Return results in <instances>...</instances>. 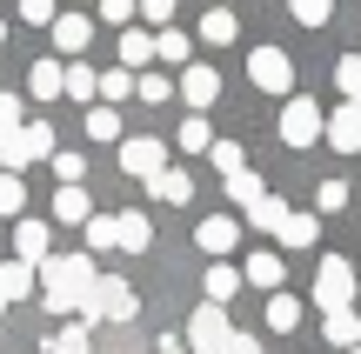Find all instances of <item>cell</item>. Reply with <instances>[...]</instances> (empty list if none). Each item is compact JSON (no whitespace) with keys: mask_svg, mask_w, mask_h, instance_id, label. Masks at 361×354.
<instances>
[{"mask_svg":"<svg viewBox=\"0 0 361 354\" xmlns=\"http://www.w3.org/2000/svg\"><path fill=\"white\" fill-rule=\"evenodd\" d=\"M207 160H214L228 181H234V174H247V167H241V160H247V154H241V141H214V147H207Z\"/></svg>","mask_w":361,"mask_h":354,"instance_id":"d6a6232c","label":"cell"},{"mask_svg":"<svg viewBox=\"0 0 361 354\" xmlns=\"http://www.w3.org/2000/svg\"><path fill=\"white\" fill-rule=\"evenodd\" d=\"M228 354H261V341H255V334H234V348Z\"/></svg>","mask_w":361,"mask_h":354,"instance_id":"f6af8a7d","label":"cell"},{"mask_svg":"<svg viewBox=\"0 0 361 354\" xmlns=\"http://www.w3.org/2000/svg\"><path fill=\"white\" fill-rule=\"evenodd\" d=\"M94 94H101V74H94V67H80V61H67V101L94 107Z\"/></svg>","mask_w":361,"mask_h":354,"instance_id":"603a6c76","label":"cell"},{"mask_svg":"<svg viewBox=\"0 0 361 354\" xmlns=\"http://www.w3.org/2000/svg\"><path fill=\"white\" fill-rule=\"evenodd\" d=\"M94 13H101L107 27H121V34H128V20H134V13H141V0H101V7H94Z\"/></svg>","mask_w":361,"mask_h":354,"instance_id":"8d00e7d4","label":"cell"},{"mask_svg":"<svg viewBox=\"0 0 361 354\" xmlns=\"http://www.w3.org/2000/svg\"><path fill=\"white\" fill-rule=\"evenodd\" d=\"M194 53V40L180 34V27H168V34H154V61H168V67H180Z\"/></svg>","mask_w":361,"mask_h":354,"instance_id":"f1b7e54d","label":"cell"},{"mask_svg":"<svg viewBox=\"0 0 361 354\" xmlns=\"http://www.w3.org/2000/svg\"><path fill=\"white\" fill-rule=\"evenodd\" d=\"M314 234H322V227H314V214H288V221H281V234H274V241H281V248H314Z\"/></svg>","mask_w":361,"mask_h":354,"instance_id":"cb8c5ba5","label":"cell"},{"mask_svg":"<svg viewBox=\"0 0 361 354\" xmlns=\"http://www.w3.org/2000/svg\"><path fill=\"white\" fill-rule=\"evenodd\" d=\"M47 167H54V181H61V187H80V181H87V160H80V154H54Z\"/></svg>","mask_w":361,"mask_h":354,"instance_id":"e575fe53","label":"cell"},{"mask_svg":"<svg viewBox=\"0 0 361 354\" xmlns=\"http://www.w3.org/2000/svg\"><path fill=\"white\" fill-rule=\"evenodd\" d=\"M174 7H180V0H141V13H147V20L161 27V34H168V20H174Z\"/></svg>","mask_w":361,"mask_h":354,"instance_id":"7bdbcfd3","label":"cell"},{"mask_svg":"<svg viewBox=\"0 0 361 354\" xmlns=\"http://www.w3.org/2000/svg\"><path fill=\"white\" fill-rule=\"evenodd\" d=\"M134 308H141V301H134L128 281L101 274V281H94V301H87V321H134Z\"/></svg>","mask_w":361,"mask_h":354,"instance_id":"277c9868","label":"cell"},{"mask_svg":"<svg viewBox=\"0 0 361 354\" xmlns=\"http://www.w3.org/2000/svg\"><path fill=\"white\" fill-rule=\"evenodd\" d=\"M0 40H7V27H0Z\"/></svg>","mask_w":361,"mask_h":354,"instance_id":"681fc988","label":"cell"},{"mask_svg":"<svg viewBox=\"0 0 361 354\" xmlns=\"http://www.w3.org/2000/svg\"><path fill=\"white\" fill-rule=\"evenodd\" d=\"M268 328L274 334H295L301 328V301H295V294H268Z\"/></svg>","mask_w":361,"mask_h":354,"instance_id":"d4e9b609","label":"cell"},{"mask_svg":"<svg viewBox=\"0 0 361 354\" xmlns=\"http://www.w3.org/2000/svg\"><path fill=\"white\" fill-rule=\"evenodd\" d=\"M0 315H7V301H0Z\"/></svg>","mask_w":361,"mask_h":354,"instance_id":"7dc6e473","label":"cell"},{"mask_svg":"<svg viewBox=\"0 0 361 354\" xmlns=\"http://www.w3.org/2000/svg\"><path fill=\"white\" fill-rule=\"evenodd\" d=\"M87 248H94V254L114 248V214H94V221H87Z\"/></svg>","mask_w":361,"mask_h":354,"instance_id":"60d3db41","label":"cell"},{"mask_svg":"<svg viewBox=\"0 0 361 354\" xmlns=\"http://www.w3.org/2000/svg\"><path fill=\"white\" fill-rule=\"evenodd\" d=\"M34 274L40 267H27V261H0V301H27L34 294Z\"/></svg>","mask_w":361,"mask_h":354,"instance_id":"d6986e66","label":"cell"},{"mask_svg":"<svg viewBox=\"0 0 361 354\" xmlns=\"http://www.w3.org/2000/svg\"><path fill=\"white\" fill-rule=\"evenodd\" d=\"M288 214H295V208H288V201L261 194L255 208H247V227H255V234H281V221H288Z\"/></svg>","mask_w":361,"mask_h":354,"instance_id":"ffe728a7","label":"cell"},{"mask_svg":"<svg viewBox=\"0 0 361 354\" xmlns=\"http://www.w3.org/2000/svg\"><path fill=\"white\" fill-rule=\"evenodd\" d=\"M87 134L94 141H121V107H87Z\"/></svg>","mask_w":361,"mask_h":354,"instance_id":"4dcf8cb0","label":"cell"},{"mask_svg":"<svg viewBox=\"0 0 361 354\" xmlns=\"http://www.w3.org/2000/svg\"><path fill=\"white\" fill-rule=\"evenodd\" d=\"M134 94H141L147 107H161V101H168V80H161V74H141V87H134Z\"/></svg>","mask_w":361,"mask_h":354,"instance_id":"ee69618b","label":"cell"},{"mask_svg":"<svg viewBox=\"0 0 361 354\" xmlns=\"http://www.w3.org/2000/svg\"><path fill=\"white\" fill-rule=\"evenodd\" d=\"M328 147H341V154H361V107H335L328 114Z\"/></svg>","mask_w":361,"mask_h":354,"instance_id":"7c38bea8","label":"cell"},{"mask_svg":"<svg viewBox=\"0 0 361 354\" xmlns=\"http://www.w3.org/2000/svg\"><path fill=\"white\" fill-rule=\"evenodd\" d=\"M147 61H154V34L128 27V34H121V67H147Z\"/></svg>","mask_w":361,"mask_h":354,"instance_id":"4316f807","label":"cell"},{"mask_svg":"<svg viewBox=\"0 0 361 354\" xmlns=\"http://www.w3.org/2000/svg\"><path fill=\"white\" fill-rule=\"evenodd\" d=\"M234 34H241V20H234V7H207V13H201V40H214V47H228Z\"/></svg>","mask_w":361,"mask_h":354,"instance_id":"44dd1931","label":"cell"},{"mask_svg":"<svg viewBox=\"0 0 361 354\" xmlns=\"http://www.w3.org/2000/svg\"><path fill=\"white\" fill-rule=\"evenodd\" d=\"M20 127H27V107H20V94H0V141H13Z\"/></svg>","mask_w":361,"mask_h":354,"instance_id":"836d02e7","label":"cell"},{"mask_svg":"<svg viewBox=\"0 0 361 354\" xmlns=\"http://www.w3.org/2000/svg\"><path fill=\"white\" fill-rule=\"evenodd\" d=\"M27 94H34V101H61V94H67V61H34Z\"/></svg>","mask_w":361,"mask_h":354,"instance_id":"5bb4252c","label":"cell"},{"mask_svg":"<svg viewBox=\"0 0 361 354\" xmlns=\"http://www.w3.org/2000/svg\"><path fill=\"white\" fill-rule=\"evenodd\" d=\"M147 241H154V227H147V214H141V208H121V214H114V248L141 254Z\"/></svg>","mask_w":361,"mask_h":354,"instance_id":"4fadbf2b","label":"cell"},{"mask_svg":"<svg viewBox=\"0 0 361 354\" xmlns=\"http://www.w3.org/2000/svg\"><path fill=\"white\" fill-rule=\"evenodd\" d=\"M47 248H54L47 221H20V227H13V261H27V267H47Z\"/></svg>","mask_w":361,"mask_h":354,"instance_id":"30bf717a","label":"cell"},{"mask_svg":"<svg viewBox=\"0 0 361 354\" xmlns=\"http://www.w3.org/2000/svg\"><path fill=\"white\" fill-rule=\"evenodd\" d=\"M234 348V328H228V308H194L188 315V354H228Z\"/></svg>","mask_w":361,"mask_h":354,"instance_id":"3957f363","label":"cell"},{"mask_svg":"<svg viewBox=\"0 0 361 354\" xmlns=\"http://www.w3.org/2000/svg\"><path fill=\"white\" fill-rule=\"evenodd\" d=\"M214 147V127H207V114H188L180 120V154H207Z\"/></svg>","mask_w":361,"mask_h":354,"instance_id":"83f0119b","label":"cell"},{"mask_svg":"<svg viewBox=\"0 0 361 354\" xmlns=\"http://www.w3.org/2000/svg\"><path fill=\"white\" fill-rule=\"evenodd\" d=\"M154 354H188V341H161V348H154Z\"/></svg>","mask_w":361,"mask_h":354,"instance_id":"bcb514c9","label":"cell"},{"mask_svg":"<svg viewBox=\"0 0 361 354\" xmlns=\"http://www.w3.org/2000/svg\"><path fill=\"white\" fill-rule=\"evenodd\" d=\"M180 101H188V107H201V114H207V107L221 101V74H214L207 61H188V74H180Z\"/></svg>","mask_w":361,"mask_h":354,"instance_id":"9c48e42d","label":"cell"},{"mask_svg":"<svg viewBox=\"0 0 361 354\" xmlns=\"http://www.w3.org/2000/svg\"><path fill=\"white\" fill-rule=\"evenodd\" d=\"M322 328H328V341H335V348H361V315H355V308H341V315H328Z\"/></svg>","mask_w":361,"mask_h":354,"instance_id":"484cf974","label":"cell"},{"mask_svg":"<svg viewBox=\"0 0 361 354\" xmlns=\"http://www.w3.org/2000/svg\"><path fill=\"white\" fill-rule=\"evenodd\" d=\"M54 221H61V227H87V221H94L87 187H61V194H54Z\"/></svg>","mask_w":361,"mask_h":354,"instance_id":"2e32d148","label":"cell"},{"mask_svg":"<svg viewBox=\"0 0 361 354\" xmlns=\"http://www.w3.org/2000/svg\"><path fill=\"white\" fill-rule=\"evenodd\" d=\"M94 7H101V0H94Z\"/></svg>","mask_w":361,"mask_h":354,"instance_id":"f5cc1de1","label":"cell"},{"mask_svg":"<svg viewBox=\"0 0 361 354\" xmlns=\"http://www.w3.org/2000/svg\"><path fill=\"white\" fill-rule=\"evenodd\" d=\"M228 201H234V208H255V201H261V174H234V181H228Z\"/></svg>","mask_w":361,"mask_h":354,"instance_id":"d590c367","label":"cell"},{"mask_svg":"<svg viewBox=\"0 0 361 354\" xmlns=\"http://www.w3.org/2000/svg\"><path fill=\"white\" fill-rule=\"evenodd\" d=\"M87 34H94L87 13H67L61 7V20H54V47H61V53H80V47H87Z\"/></svg>","mask_w":361,"mask_h":354,"instance_id":"e0dca14e","label":"cell"},{"mask_svg":"<svg viewBox=\"0 0 361 354\" xmlns=\"http://www.w3.org/2000/svg\"><path fill=\"white\" fill-rule=\"evenodd\" d=\"M348 354H361V348H348Z\"/></svg>","mask_w":361,"mask_h":354,"instance_id":"816d5d0a","label":"cell"},{"mask_svg":"<svg viewBox=\"0 0 361 354\" xmlns=\"http://www.w3.org/2000/svg\"><path fill=\"white\" fill-rule=\"evenodd\" d=\"M214 7H228V0H214Z\"/></svg>","mask_w":361,"mask_h":354,"instance_id":"c3c4849f","label":"cell"},{"mask_svg":"<svg viewBox=\"0 0 361 354\" xmlns=\"http://www.w3.org/2000/svg\"><path fill=\"white\" fill-rule=\"evenodd\" d=\"M335 80H341V94H348V101L361 107V53H348V61L335 67Z\"/></svg>","mask_w":361,"mask_h":354,"instance_id":"74e56055","label":"cell"},{"mask_svg":"<svg viewBox=\"0 0 361 354\" xmlns=\"http://www.w3.org/2000/svg\"><path fill=\"white\" fill-rule=\"evenodd\" d=\"M134 87H141V80H128V67H107V74H101V107H121Z\"/></svg>","mask_w":361,"mask_h":354,"instance_id":"f546056e","label":"cell"},{"mask_svg":"<svg viewBox=\"0 0 361 354\" xmlns=\"http://www.w3.org/2000/svg\"><path fill=\"white\" fill-rule=\"evenodd\" d=\"M87 328H94V321H74V328H54V334H47V354H87V348H94V334H87Z\"/></svg>","mask_w":361,"mask_h":354,"instance_id":"7402d4cb","label":"cell"},{"mask_svg":"<svg viewBox=\"0 0 361 354\" xmlns=\"http://www.w3.org/2000/svg\"><path fill=\"white\" fill-rule=\"evenodd\" d=\"M322 134H328V114H322L314 101H288V107H281V141H288V147H314Z\"/></svg>","mask_w":361,"mask_h":354,"instance_id":"8992f818","label":"cell"},{"mask_svg":"<svg viewBox=\"0 0 361 354\" xmlns=\"http://www.w3.org/2000/svg\"><path fill=\"white\" fill-rule=\"evenodd\" d=\"M314 208H322V214H341V208H348V187H341V181H322V187H314Z\"/></svg>","mask_w":361,"mask_h":354,"instance_id":"f35d334b","label":"cell"},{"mask_svg":"<svg viewBox=\"0 0 361 354\" xmlns=\"http://www.w3.org/2000/svg\"><path fill=\"white\" fill-rule=\"evenodd\" d=\"M247 80H255L261 94H288L295 87V61H288L281 47H255L247 53Z\"/></svg>","mask_w":361,"mask_h":354,"instance_id":"5b68a950","label":"cell"},{"mask_svg":"<svg viewBox=\"0 0 361 354\" xmlns=\"http://www.w3.org/2000/svg\"><path fill=\"white\" fill-rule=\"evenodd\" d=\"M288 13H295L301 27H322L328 20V0H288Z\"/></svg>","mask_w":361,"mask_h":354,"instance_id":"b9f144b4","label":"cell"},{"mask_svg":"<svg viewBox=\"0 0 361 354\" xmlns=\"http://www.w3.org/2000/svg\"><path fill=\"white\" fill-rule=\"evenodd\" d=\"M94 281H101L94 254H47V267H40V288H47V308H54V315H80V321H87Z\"/></svg>","mask_w":361,"mask_h":354,"instance_id":"6da1fadb","label":"cell"},{"mask_svg":"<svg viewBox=\"0 0 361 354\" xmlns=\"http://www.w3.org/2000/svg\"><path fill=\"white\" fill-rule=\"evenodd\" d=\"M355 288H361V274H355V261H341V254H328V261L314 267V308H322V315H341V308L355 301Z\"/></svg>","mask_w":361,"mask_h":354,"instance_id":"7a4b0ae2","label":"cell"},{"mask_svg":"<svg viewBox=\"0 0 361 354\" xmlns=\"http://www.w3.org/2000/svg\"><path fill=\"white\" fill-rule=\"evenodd\" d=\"M241 267H228V261H207V274H201V288H207V308H228L234 294H241Z\"/></svg>","mask_w":361,"mask_h":354,"instance_id":"8fae6325","label":"cell"},{"mask_svg":"<svg viewBox=\"0 0 361 354\" xmlns=\"http://www.w3.org/2000/svg\"><path fill=\"white\" fill-rule=\"evenodd\" d=\"M0 214H7V221L27 214V181H20V174H0Z\"/></svg>","mask_w":361,"mask_h":354,"instance_id":"1f68e13d","label":"cell"},{"mask_svg":"<svg viewBox=\"0 0 361 354\" xmlns=\"http://www.w3.org/2000/svg\"><path fill=\"white\" fill-rule=\"evenodd\" d=\"M355 274H361V261H355Z\"/></svg>","mask_w":361,"mask_h":354,"instance_id":"f907efd6","label":"cell"},{"mask_svg":"<svg viewBox=\"0 0 361 354\" xmlns=\"http://www.w3.org/2000/svg\"><path fill=\"white\" fill-rule=\"evenodd\" d=\"M20 20L27 27H54V20H61V7H54V0H20Z\"/></svg>","mask_w":361,"mask_h":354,"instance_id":"ab89813d","label":"cell"},{"mask_svg":"<svg viewBox=\"0 0 361 354\" xmlns=\"http://www.w3.org/2000/svg\"><path fill=\"white\" fill-rule=\"evenodd\" d=\"M255 288H268V294H281V281H288V267H281V254L274 248H261V254H247V267H241Z\"/></svg>","mask_w":361,"mask_h":354,"instance_id":"9a60e30c","label":"cell"},{"mask_svg":"<svg viewBox=\"0 0 361 354\" xmlns=\"http://www.w3.org/2000/svg\"><path fill=\"white\" fill-rule=\"evenodd\" d=\"M247 221H234V214H207L201 227H194V241H201V254H214V261H228V248L241 241Z\"/></svg>","mask_w":361,"mask_h":354,"instance_id":"ba28073f","label":"cell"},{"mask_svg":"<svg viewBox=\"0 0 361 354\" xmlns=\"http://www.w3.org/2000/svg\"><path fill=\"white\" fill-rule=\"evenodd\" d=\"M161 160H168V147H161L154 134H141V141H121V174H141V181H154Z\"/></svg>","mask_w":361,"mask_h":354,"instance_id":"52a82bcc","label":"cell"},{"mask_svg":"<svg viewBox=\"0 0 361 354\" xmlns=\"http://www.w3.org/2000/svg\"><path fill=\"white\" fill-rule=\"evenodd\" d=\"M147 194H154V201H168V208H180V201L194 194V181H188V167H161L154 181H147Z\"/></svg>","mask_w":361,"mask_h":354,"instance_id":"ac0fdd59","label":"cell"}]
</instances>
